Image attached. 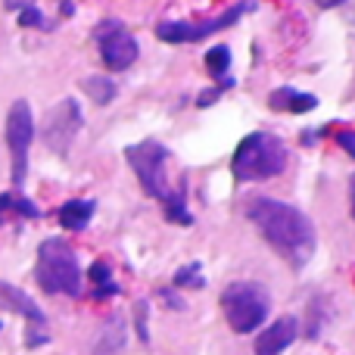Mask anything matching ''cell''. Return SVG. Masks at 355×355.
I'll list each match as a JSON object with an SVG mask.
<instances>
[{
  "label": "cell",
  "instance_id": "1",
  "mask_svg": "<svg viewBox=\"0 0 355 355\" xmlns=\"http://www.w3.org/2000/svg\"><path fill=\"white\" fill-rule=\"evenodd\" d=\"M246 218L259 227L268 246L281 259H287L293 268H302L315 256V225L306 212H300L290 202H281L275 196H256L246 206Z\"/></svg>",
  "mask_w": 355,
  "mask_h": 355
},
{
  "label": "cell",
  "instance_id": "2",
  "mask_svg": "<svg viewBox=\"0 0 355 355\" xmlns=\"http://www.w3.org/2000/svg\"><path fill=\"white\" fill-rule=\"evenodd\" d=\"M287 144L268 131H252L237 144L231 159V172L237 181H268L287 168Z\"/></svg>",
  "mask_w": 355,
  "mask_h": 355
},
{
  "label": "cell",
  "instance_id": "3",
  "mask_svg": "<svg viewBox=\"0 0 355 355\" xmlns=\"http://www.w3.org/2000/svg\"><path fill=\"white\" fill-rule=\"evenodd\" d=\"M35 277L44 293L81 296V265L75 250L60 237H50L37 246Z\"/></svg>",
  "mask_w": 355,
  "mask_h": 355
},
{
  "label": "cell",
  "instance_id": "4",
  "mask_svg": "<svg viewBox=\"0 0 355 355\" xmlns=\"http://www.w3.org/2000/svg\"><path fill=\"white\" fill-rule=\"evenodd\" d=\"M221 312L234 334H256L271 312V296L256 281L227 284L221 293Z\"/></svg>",
  "mask_w": 355,
  "mask_h": 355
},
{
  "label": "cell",
  "instance_id": "5",
  "mask_svg": "<svg viewBox=\"0 0 355 355\" xmlns=\"http://www.w3.org/2000/svg\"><path fill=\"white\" fill-rule=\"evenodd\" d=\"M168 156H172L168 147L159 141H141V144L125 147V159H128V166L135 168L141 187L147 190V196H153V200H159V202L172 193V190H168V181H166Z\"/></svg>",
  "mask_w": 355,
  "mask_h": 355
},
{
  "label": "cell",
  "instance_id": "6",
  "mask_svg": "<svg viewBox=\"0 0 355 355\" xmlns=\"http://www.w3.org/2000/svg\"><path fill=\"white\" fill-rule=\"evenodd\" d=\"M35 141V119H31V106L25 100H16L6 112V147H10L12 162V184L22 187L25 175H28V150Z\"/></svg>",
  "mask_w": 355,
  "mask_h": 355
},
{
  "label": "cell",
  "instance_id": "7",
  "mask_svg": "<svg viewBox=\"0 0 355 355\" xmlns=\"http://www.w3.org/2000/svg\"><path fill=\"white\" fill-rule=\"evenodd\" d=\"M94 37H97L103 66L110 69V72H125V69L135 66L141 47H137L135 35L125 28V22H119V19H103V22L94 28Z\"/></svg>",
  "mask_w": 355,
  "mask_h": 355
},
{
  "label": "cell",
  "instance_id": "8",
  "mask_svg": "<svg viewBox=\"0 0 355 355\" xmlns=\"http://www.w3.org/2000/svg\"><path fill=\"white\" fill-rule=\"evenodd\" d=\"M81 125H85V116H81V106L78 100L66 97L53 106V110L44 116V128H41V137L53 153H66L72 147V141L78 137Z\"/></svg>",
  "mask_w": 355,
  "mask_h": 355
},
{
  "label": "cell",
  "instance_id": "9",
  "mask_svg": "<svg viewBox=\"0 0 355 355\" xmlns=\"http://www.w3.org/2000/svg\"><path fill=\"white\" fill-rule=\"evenodd\" d=\"M240 16H243V6H231V10H225L221 16L206 19V22H181V19H168V22L156 25V37L166 41V44H193V41H202V37L215 35V31L231 28L234 22H240Z\"/></svg>",
  "mask_w": 355,
  "mask_h": 355
},
{
  "label": "cell",
  "instance_id": "10",
  "mask_svg": "<svg viewBox=\"0 0 355 355\" xmlns=\"http://www.w3.org/2000/svg\"><path fill=\"white\" fill-rule=\"evenodd\" d=\"M0 309H6V312H16V315H22V318L31 324L28 340H25V343L31 346V349H35V346H41V343H47V334L41 331V327L47 324V318H44L41 306H37V302L31 300V296L25 293V290H19V287H12V284L0 281Z\"/></svg>",
  "mask_w": 355,
  "mask_h": 355
},
{
  "label": "cell",
  "instance_id": "11",
  "mask_svg": "<svg viewBox=\"0 0 355 355\" xmlns=\"http://www.w3.org/2000/svg\"><path fill=\"white\" fill-rule=\"evenodd\" d=\"M296 337H300V321L293 315H284L275 324L262 327V334L256 337V355H281L296 343Z\"/></svg>",
  "mask_w": 355,
  "mask_h": 355
},
{
  "label": "cell",
  "instance_id": "12",
  "mask_svg": "<svg viewBox=\"0 0 355 355\" xmlns=\"http://www.w3.org/2000/svg\"><path fill=\"white\" fill-rule=\"evenodd\" d=\"M94 209H97L94 200H69L60 206L56 218H60V225L66 227V231H85L94 218Z\"/></svg>",
  "mask_w": 355,
  "mask_h": 355
},
{
  "label": "cell",
  "instance_id": "13",
  "mask_svg": "<svg viewBox=\"0 0 355 355\" xmlns=\"http://www.w3.org/2000/svg\"><path fill=\"white\" fill-rule=\"evenodd\" d=\"M268 103H271V110H281V112H309L318 106V97L293 91V87H277Z\"/></svg>",
  "mask_w": 355,
  "mask_h": 355
},
{
  "label": "cell",
  "instance_id": "14",
  "mask_svg": "<svg viewBox=\"0 0 355 355\" xmlns=\"http://www.w3.org/2000/svg\"><path fill=\"white\" fill-rule=\"evenodd\" d=\"M125 337H128V334H125V321L119 318V315H112V318L103 324V331H100L94 355H119L125 349Z\"/></svg>",
  "mask_w": 355,
  "mask_h": 355
},
{
  "label": "cell",
  "instance_id": "15",
  "mask_svg": "<svg viewBox=\"0 0 355 355\" xmlns=\"http://www.w3.org/2000/svg\"><path fill=\"white\" fill-rule=\"evenodd\" d=\"M81 91H85L87 97L94 100V103L106 106V103H112V100H116L119 87H116V81L106 78V75H91V78L81 81Z\"/></svg>",
  "mask_w": 355,
  "mask_h": 355
},
{
  "label": "cell",
  "instance_id": "16",
  "mask_svg": "<svg viewBox=\"0 0 355 355\" xmlns=\"http://www.w3.org/2000/svg\"><path fill=\"white\" fill-rule=\"evenodd\" d=\"M0 212H16V215H25V218H37L41 209L19 193H0Z\"/></svg>",
  "mask_w": 355,
  "mask_h": 355
},
{
  "label": "cell",
  "instance_id": "17",
  "mask_svg": "<svg viewBox=\"0 0 355 355\" xmlns=\"http://www.w3.org/2000/svg\"><path fill=\"white\" fill-rule=\"evenodd\" d=\"M206 69H209V75H212V78H225L227 75V69H231V50L227 47H212L206 53Z\"/></svg>",
  "mask_w": 355,
  "mask_h": 355
},
{
  "label": "cell",
  "instance_id": "18",
  "mask_svg": "<svg viewBox=\"0 0 355 355\" xmlns=\"http://www.w3.org/2000/svg\"><path fill=\"white\" fill-rule=\"evenodd\" d=\"M202 265L200 262H190L184 268L175 271V287H190V290H200L202 287Z\"/></svg>",
  "mask_w": 355,
  "mask_h": 355
},
{
  "label": "cell",
  "instance_id": "19",
  "mask_svg": "<svg viewBox=\"0 0 355 355\" xmlns=\"http://www.w3.org/2000/svg\"><path fill=\"white\" fill-rule=\"evenodd\" d=\"M19 25H25V28H47V19H44V12L37 6L28 3L19 10Z\"/></svg>",
  "mask_w": 355,
  "mask_h": 355
},
{
  "label": "cell",
  "instance_id": "20",
  "mask_svg": "<svg viewBox=\"0 0 355 355\" xmlns=\"http://www.w3.org/2000/svg\"><path fill=\"white\" fill-rule=\"evenodd\" d=\"M87 277L97 284V290H100V287H112V284H116V281H112V268H110L106 262H94L91 271H87Z\"/></svg>",
  "mask_w": 355,
  "mask_h": 355
},
{
  "label": "cell",
  "instance_id": "21",
  "mask_svg": "<svg viewBox=\"0 0 355 355\" xmlns=\"http://www.w3.org/2000/svg\"><path fill=\"white\" fill-rule=\"evenodd\" d=\"M147 312H150V306H147V300H141L135 306V324H137V337H141V343H150V327H147Z\"/></svg>",
  "mask_w": 355,
  "mask_h": 355
},
{
  "label": "cell",
  "instance_id": "22",
  "mask_svg": "<svg viewBox=\"0 0 355 355\" xmlns=\"http://www.w3.org/2000/svg\"><path fill=\"white\" fill-rule=\"evenodd\" d=\"M334 141H337V147H343L346 153L355 159V131H349V128H343V131H337L334 135Z\"/></svg>",
  "mask_w": 355,
  "mask_h": 355
},
{
  "label": "cell",
  "instance_id": "23",
  "mask_svg": "<svg viewBox=\"0 0 355 355\" xmlns=\"http://www.w3.org/2000/svg\"><path fill=\"white\" fill-rule=\"evenodd\" d=\"M315 3H318L321 10H334V6H343L346 0H315Z\"/></svg>",
  "mask_w": 355,
  "mask_h": 355
},
{
  "label": "cell",
  "instance_id": "24",
  "mask_svg": "<svg viewBox=\"0 0 355 355\" xmlns=\"http://www.w3.org/2000/svg\"><path fill=\"white\" fill-rule=\"evenodd\" d=\"M349 200H352V218H355V175L349 178Z\"/></svg>",
  "mask_w": 355,
  "mask_h": 355
},
{
  "label": "cell",
  "instance_id": "25",
  "mask_svg": "<svg viewBox=\"0 0 355 355\" xmlns=\"http://www.w3.org/2000/svg\"><path fill=\"white\" fill-rule=\"evenodd\" d=\"M6 6L10 10H22V6H28V0H6Z\"/></svg>",
  "mask_w": 355,
  "mask_h": 355
},
{
  "label": "cell",
  "instance_id": "26",
  "mask_svg": "<svg viewBox=\"0 0 355 355\" xmlns=\"http://www.w3.org/2000/svg\"><path fill=\"white\" fill-rule=\"evenodd\" d=\"M0 327H3V324H0Z\"/></svg>",
  "mask_w": 355,
  "mask_h": 355
}]
</instances>
